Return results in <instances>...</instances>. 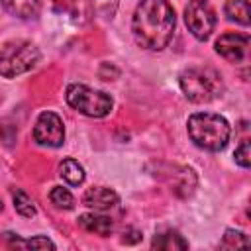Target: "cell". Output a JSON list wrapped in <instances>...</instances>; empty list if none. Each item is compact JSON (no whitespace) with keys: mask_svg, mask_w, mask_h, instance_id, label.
<instances>
[{"mask_svg":"<svg viewBox=\"0 0 251 251\" xmlns=\"http://www.w3.org/2000/svg\"><path fill=\"white\" fill-rule=\"evenodd\" d=\"M10 247H22V249H55V243L49 237H33V239H20L14 233H4Z\"/></svg>","mask_w":251,"mask_h":251,"instance_id":"obj_15","label":"cell"},{"mask_svg":"<svg viewBox=\"0 0 251 251\" xmlns=\"http://www.w3.org/2000/svg\"><path fill=\"white\" fill-rule=\"evenodd\" d=\"M178 84L184 96L194 104L212 102L224 90L222 75L210 67H190L182 71L178 76Z\"/></svg>","mask_w":251,"mask_h":251,"instance_id":"obj_3","label":"cell"},{"mask_svg":"<svg viewBox=\"0 0 251 251\" xmlns=\"http://www.w3.org/2000/svg\"><path fill=\"white\" fill-rule=\"evenodd\" d=\"M67 104L76 112L88 118H104L112 112L114 100L102 90H94L86 84H69L67 86Z\"/></svg>","mask_w":251,"mask_h":251,"instance_id":"obj_5","label":"cell"},{"mask_svg":"<svg viewBox=\"0 0 251 251\" xmlns=\"http://www.w3.org/2000/svg\"><path fill=\"white\" fill-rule=\"evenodd\" d=\"M82 202L88 206V208H94V210H110L118 204V194L112 190V188H106V186H94V188H88L82 196Z\"/></svg>","mask_w":251,"mask_h":251,"instance_id":"obj_9","label":"cell"},{"mask_svg":"<svg viewBox=\"0 0 251 251\" xmlns=\"http://www.w3.org/2000/svg\"><path fill=\"white\" fill-rule=\"evenodd\" d=\"M75 2H76V0H53L55 8L61 10V12H63V10H71V8L75 6Z\"/></svg>","mask_w":251,"mask_h":251,"instance_id":"obj_22","label":"cell"},{"mask_svg":"<svg viewBox=\"0 0 251 251\" xmlns=\"http://www.w3.org/2000/svg\"><path fill=\"white\" fill-rule=\"evenodd\" d=\"M247 49H249V37L243 33H224L220 35V39L216 41V51L229 63H241L247 57Z\"/></svg>","mask_w":251,"mask_h":251,"instance_id":"obj_8","label":"cell"},{"mask_svg":"<svg viewBox=\"0 0 251 251\" xmlns=\"http://www.w3.org/2000/svg\"><path fill=\"white\" fill-rule=\"evenodd\" d=\"M235 163L239 167H243V169H247L251 165V147H249V141L247 139H243L239 143V147L235 149Z\"/></svg>","mask_w":251,"mask_h":251,"instance_id":"obj_21","label":"cell"},{"mask_svg":"<svg viewBox=\"0 0 251 251\" xmlns=\"http://www.w3.org/2000/svg\"><path fill=\"white\" fill-rule=\"evenodd\" d=\"M0 4L10 14L18 16V18H24V20L35 18L39 14V8H41L39 0H0Z\"/></svg>","mask_w":251,"mask_h":251,"instance_id":"obj_11","label":"cell"},{"mask_svg":"<svg viewBox=\"0 0 251 251\" xmlns=\"http://www.w3.org/2000/svg\"><path fill=\"white\" fill-rule=\"evenodd\" d=\"M224 10L229 20L241 25H249V2L247 0H227Z\"/></svg>","mask_w":251,"mask_h":251,"instance_id":"obj_16","label":"cell"},{"mask_svg":"<svg viewBox=\"0 0 251 251\" xmlns=\"http://www.w3.org/2000/svg\"><path fill=\"white\" fill-rule=\"evenodd\" d=\"M247 245H249L247 235L241 233V231H235V229H227L226 235L220 241L222 249H237V247H247Z\"/></svg>","mask_w":251,"mask_h":251,"instance_id":"obj_19","label":"cell"},{"mask_svg":"<svg viewBox=\"0 0 251 251\" xmlns=\"http://www.w3.org/2000/svg\"><path fill=\"white\" fill-rule=\"evenodd\" d=\"M151 247L153 249H163V251H176V249H186L188 247V241L178 233V231H163V233H157L151 241Z\"/></svg>","mask_w":251,"mask_h":251,"instance_id":"obj_12","label":"cell"},{"mask_svg":"<svg viewBox=\"0 0 251 251\" xmlns=\"http://www.w3.org/2000/svg\"><path fill=\"white\" fill-rule=\"evenodd\" d=\"M0 210H2V200H0Z\"/></svg>","mask_w":251,"mask_h":251,"instance_id":"obj_23","label":"cell"},{"mask_svg":"<svg viewBox=\"0 0 251 251\" xmlns=\"http://www.w3.org/2000/svg\"><path fill=\"white\" fill-rule=\"evenodd\" d=\"M184 22L188 31L200 39L206 41L216 25V14L208 0H190L184 8Z\"/></svg>","mask_w":251,"mask_h":251,"instance_id":"obj_6","label":"cell"},{"mask_svg":"<svg viewBox=\"0 0 251 251\" xmlns=\"http://www.w3.org/2000/svg\"><path fill=\"white\" fill-rule=\"evenodd\" d=\"M92 8L100 18L112 20L118 8V0H92Z\"/></svg>","mask_w":251,"mask_h":251,"instance_id":"obj_20","label":"cell"},{"mask_svg":"<svg viewBox=\"0 0 251 251\" xmlns=\"http://www.w3.org/2000/svg\"><path fill=\"white\" fill-rule=\"evenodd\" d=\"M78 226H80L84 231L96 233V235H102V237L110 235L112 229H114L112 220L106 218V216H98V214H82V216L78 218Z\"/></svg>","mask_w":251,"mask_h":251,"instance_id":"obj_10","label":"cell"},{"mask_svg":"<svg viewBox=\"0 0 251 251\" xmlns=\"http://www.w3.org/2000/svg\"><path fill=\"white\" fill-rule=\"evenodd\" d=\"M194 186H196V176H194L192 169L180 167V169H178V173H175L173 190H175L178 196H188V194H192Z\"/></svg>","mask_w":251,"mask_h":251,"instance_id":"obj_14","label":"cell"},{"mask_svg":"<svg viewBox=\"0 0 251 251\" xmlns=\"http://www.w3.org/2000/svg\"><path fill=\"white\" fill-rule=\"evenodd\" d=\"M39 63V49L25 39H14L0 49V75L6 78L20 76Z\"/></svg>","mask_w":251,"mask_h":251,"instance_id":"obj_4","label":"cell"},{"mask_svg":"<svg viewBox=\"0 0 251 251\" xmlns=\"http://www.w3.org/2000/svg\"><path fill=\"white\" fill-rule=\"evenodd\" d=\"M33 139L45 147L63 145V141H65L63 120L55 112H41L35 122V127H33Z\"/></svg>","mask_w":251,"mask_h":251,"instance_id":"obj_7","label":"cell"},{"mask_svg":"<svg viewBox=\"0 0 251 251\" xmlns=\"http://www.w3.org/2000/svg\"><path fill=\"white\" fill-rule=\"evenodd\" d=\"M12 198H14V208H16V212H18L20 216H24V218H31V216H35L33 200H31L24 190L16 188V190L12 192Z\"/></svg>","mask_w":251,"mask_h":251,"instance_id":"obj_17","label":"cell"},{"mask_svg":"<svg viewBox=\"0 0 251 251\" xmlns=\"http://www.w3.org/2000/svg\"><path fill=\"white\" fill-rule=\"evenodd\" d=\"M175 10L167 0H141L133 12L131 31L139 47L161 51L175 31Z\"/></svg>","mask_w":251,"mask_h":251,"instance_id":"obj_1","label":"cell"},{"mask_svg":"<svg viewBox=\"0 0 251 251\" xmlns=\"http://www.w3.org/2000/svg\"><path fill=\"white\" fill-rule=\"evenodd\" d=\"M59 175H61V178H63L65 182H69L71 186H78V184H82V180H84V169H82V165H78V161H75V159H65V161H61V165H59Z\"/></svg>","mask_w":251,"mask_h":251,"instance_id":"obj_13","label":"cell"},{"mask_svg":"<svg viewBox=\"0 0 251 251\" xmlns=\"http://www.w3.org/2000/svg\"><path fill=\"white\" fill-rule=\"evenodd\" d=\"M49 200H51L57 208H61V210H71V208L75 206L73 194H71L67 188H63V186H53L51 192H49Z\"/></svg>","mask_w":251,"mask_h":251,"instance_id":"obj_18","label":"cell"},{"mask_svg":"<svg viewBox=\"0 0 251 251\" xmlns=\"http://www.w3.org/2000/svg\"><path fill=\"white\" fill-rule=\"evenodd\" d=\"M188 135L200 149L206 151H222L227 141L231 127L227 120L220 114L212 112H196L188 118Z\"/></svg>","mask_w":251,"mask_h":251,"instance_id":"obj_2","label":"cell"}]
</instances>
